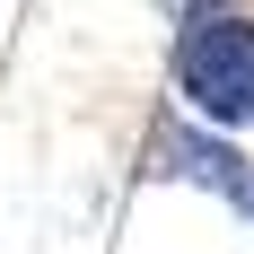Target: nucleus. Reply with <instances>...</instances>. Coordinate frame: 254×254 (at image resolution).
I'll return each instance as SVG.
<instances>
[{
	"label": "nucleus",
	"instance_id": "nucleus-3",
	"mask_svg": "<svg viewBox=\"0 0 254 254\" xmlns=\"http://www.w3.org/2000/svg\"><path fill=\"white\" fill-rule=\"evenodd\" d=\"M219 210H228L237 228H246V237H254V167H246V176H237V193H228V202H219Z\"/></svg>",
	"mask_w": 254,
	"mask_h": 254
},
{
	"label": "nucleus",
	"instance_id": "nucleus-4",
	"mask_svg": "<svg viewBox=\"0 0 254 254\" xmlns=\"http://www.w3.org/2000/svg\"><path fill=\"white\" fill-rule=\"evenodd\" d=\"M158 18H184V9H219V0H149Z\"/></svg>",
	"mask_w": 254,
	"mask_h": 254
},
{
	"label": "nucleus",
	"instance_id": "nucleus-1",
	"mask_svg": "<svg viewBox=\"0 0 254 254\" xmlns=\"http://www.w3.org/2000/svg\"><path fill=\"white\" fill-rule=\"evenodd\" d=\"M167 88H176L167 105H184V114L246 140L254 131V0L167 18Z\"/></svg>",
	"mask_w": 254,
	"mask_h": 254
},
{
	"label": "nucleus",
	"instance_id": "nucleus-2",
	"mask_svg": "<svg viewBox=\"0 0 254 254\" xmlns=\"http://www.w3.org/2000/svg\"><path fill=\"white\" fill-rule=\"evenodd\" d=\"M246 167H254V149L237 140V131L202 123V114H184V105H158V114H149V140H140V176H149V184L228 202Z\"/></svg>",
	"mask_w": 254,
	"mask_h": 254
}]
</instances>
